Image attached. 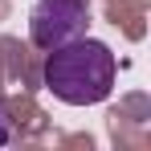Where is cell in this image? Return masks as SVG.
<instances>
[{
	"label": "cell",
	"instance_id": "6da1fadb",
	"mask_svg": "<svg viewBox=\"0 0 151 151\" xmlns=\"http://www.w3.org/2000/svg\"><path fill=\"white\" fill-rule=\"evenodd\" d=\"M114 74H119V61H114L110 45H102L86 33L49 49V57H45V90L53 98H61L65 106L106 102L114 90Z\"/></svg>",
	"mask_w": 151,
	"mask_h": 151
},
{
	"label": "cell",
	"instance_id": "7a4b0ae2",
	"mask_svg": "<svg viewBox=\"0 0 151 151\" xmlns=\"http://www.w3.org/2000/svg\"><path fill=\"white\" fill-rule=\"evenodd\" d=\"M86 21H90L86 0H37L33 12H29V41L49 53L57 45L82 37Z\"/></svg>",
	"mask_w": 151,
	"mask_h": 151
},
{
	"label": "cell",
	"instance_id": "3957f363",
	"mask_svg": "<svg viewBox=\"0 0 151 151\" xmlns=\"http://www.w3.org/2000/svg\"><path fill=\"white\" fill-rule=\"evenodd\" d=\"M4 143H12V119H8V110H4V102H0V147Z\"/></svg>",
	"mask_w": 151,
	"mask_h": 151
}]
</instances>
